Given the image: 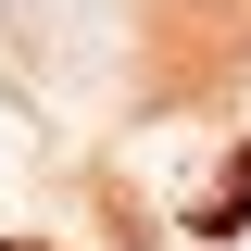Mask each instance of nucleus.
I'll use <instances>...</instances> for the list:
<instances>
[{
	"instance_id": "f257e3e1",
	"label": "nucleus",
	"mask_w": 251,
	"mask_h": 251,
	"mask_svg": "<svg viewBox=\"0 0 251 251\" xmlns=\"http://www.w3.org/2000/svg\"><path fill=\"white\" fill-rule=\"evenodd\" d=\"M0 13H13V0H0Z\"/></svg>"
}]
</instances>
